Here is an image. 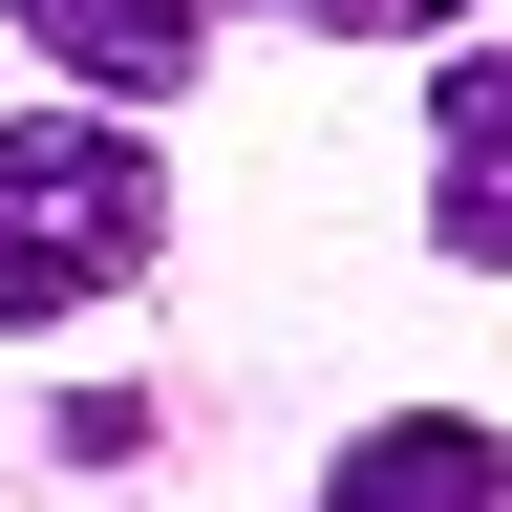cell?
Returning <instances> with one entry per match:
<instances>
[{"label": "cell", "instance_id": "4", "mask_svg": "<svg viewBox=\"0 0 512 512\" xmlns=\"http://www.w3.org/2000/svg\"><path fill=\"white\" fill-rule=\"evenodd\" d=\"M86 86H192V0H22Z\"/></svg>", "mask_w": 512, "mask_h": 512}, {"label": "cell", "instance_id": "5", "mask_svg": "<svg viewBox=\"0 0 512 512\" xmlns=\"http://www.w3.org/2000/svg\"><path fill=\"white\" fill-rule=\"evenodd\" d=\"M278 22H320V43H427L448 0H278Z\"/></svg>", "mask_w": 512, "mask_h": 512}, {"label": "cell", "instance_id": "1", "mask_svg": "<svg viewBox=\"0 0 512 512\" xmlns=\"http://www.w3.org/2000/svg\"><path fill=\"white\" fill-rule=\"evenodd\" d=\"M150 235H171V171L107 107L0 128V320H86L107 278H150Z\"/></svg>", "mask_w": 512, "mask_h": 512}, {"label": "cell", "instance_id": "3", "mask_svg": "<svg viewBox=\"0 0 512 512\" xmlns=\"http://www.w3.org/2000/svg\"><path fill=\"white\" fill-rule=\"evenodd\" d=\"M320 512H512V448L448 427V406H406V427H363L342 470H320Z\"/></svg>", "mask_w": 512, "mask_h": 512}, {"label": "cell", "instance_id": "2", "mask_svg": "<svg viewBox=\"0 0 512 512\" xmlns=\"http://www.w3.org/2000/svg\"><path fill=\"white\" fill-rule=\"evenodd\" d=\"M427 235L512 278V43H470V64H448V107H427Z\"/></svg>", "mask_w": 512, "mask_h": 512}]
</instances>
